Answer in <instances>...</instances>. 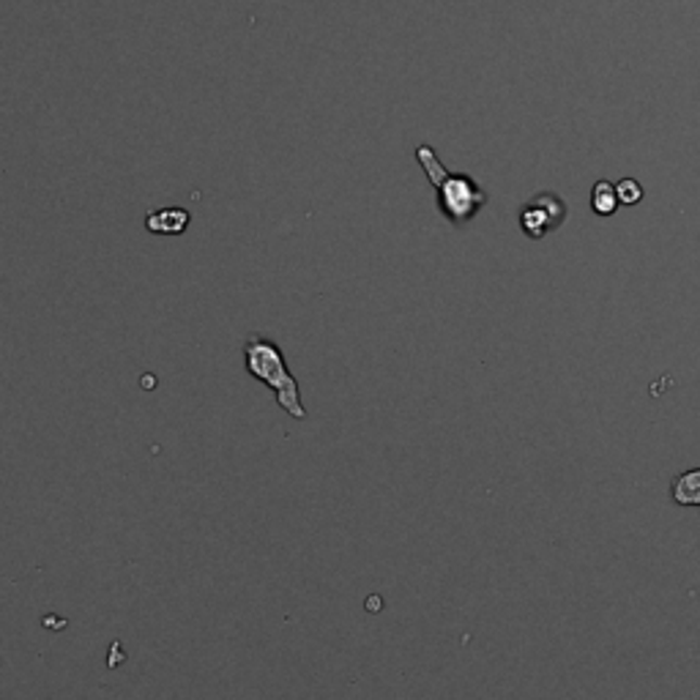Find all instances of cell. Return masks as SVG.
I'll use <instances>...</instances> for the list:
<instances>
[{"label":"cell","instance_id":"obj_1","mask_svg":"<svg viewBox=\"0 0 700 700\" xmlns=\"http://www.w3.org/2000/svg\"><path fill=\"white\" fill-rule=\"evenodd\" d=\"M416 162L422 165L424 176L430 178V183L435 187L438 194V208L451 225H466L471 222L479 214V208H484L487 194L484 189L473 181L466 173H449L441 165L438 154L430 145H419L416 149Z\"/></svg>","mask_w":700,"mask_h":700},{"label":"cell","instance_id":"obj_2","mask_svg":"<svg viewBox=\"0 0 700 700\" xmlns=\"http://www.w3.org/2000/svg\"><path fill=\"white\" fill-rule=\"evenodd\" d=\"M246 356V370L252 378H260L268 389H273L277 403L293 416V419H307V410L302 405V394H298L296 378L288 372L285 356L273 345L271 340L263 336H250V342L244 345Z\"/></svg>","mask_w":700,"mask_h":700},{"label":"cell","instance_id":"obj_3","mask_svg":"<svg viewBox=\"0 0 700 700\" xmlns=\"http://www.w3.org/2000/svg\"><path fill=\"white\" fill-rule=\"evenodd\" d=\"M567 219V203L556 192H539L520 208V230L539 241L556 233Z\"/></svg>","mask_w":700,"mask_h":700},{"label":"cell","instance_id":"obj_4","mask_svg":"<svg viewBox=\"0 0 700 700\" xmlns=\"http://www.w3.org/2000/svg\"><path fill=\"white\" fill-rule=\"evenodd\" d=\"M189 222H192V217H189L187 208L167 205V208L149 212V217H145V230L154 236H181L183 230L189 228Z\"/></svg>","mask_w":700,"mask_h":700},{"label":"cell","instance_id":"obj_5","mask_svg":"<svg viewBox=\"0 0 700 700\" xmlns=\"http://www.w3.org/2000/svg\"><path fill=\"white\" fill-rule=\"evenodd\" d=\"M671 501L676 507H700V468H689L671 479Z\"/></svg>","mask_w":700,"mask_h":700},{"label":"cell","instance_id":"obj_6","mask_svg":"<svg viewBox=\"0 0 700 700\" xmlns=\"http://www.w3.org/2000/svg\"><path fill=\"white\" fill-rule=\"evenodd\" d=\"M619 194H615V187L610 181H597L591 189V208L599 217H610L619 208Z\"/></svg>","mask_w":700,"mask_h":700},{"label":"cell","instance_id":"obj_7","mask_svg":"<svg viewBox=\"0 0 700 700\" xmlns=\"http://www.w3.org/2000/svg\"><path fill=\"white\" fill-rule=\"evenodd\" d=\"M615 194H619L621 205H638L644 200V187L635 178H621L615 183Z\"/></svg>","mask_w":700,"mask_h":700}]
</instances>
